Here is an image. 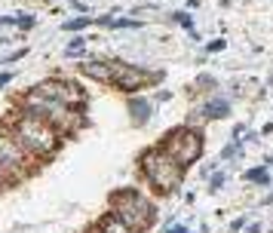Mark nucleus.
Segmentation results:
<instances>
[{"instance_id": "15", "label": "nucleus", "mask_w": 273, "mask_h": 233, "mask_svg": "<svg viewBox=\"0 0 273 233\" xmlns=\"http://www.w3.org/2000/svg\"><path fill=\"white\" fill-rule=\"evenodd\" d=\"M83 46H86V37H74V40H71V43L65 46V55H77V52H80Z\"/></svg>"}, {"instance_id": "10", "label": "nucleus", "mask_w": 273, "mask_h": 233, "mask_svg": "<svg viewBox=\"0 0 273 233\" xmlns=\"http://www.w3.org/2000/svg\"><path fill=\"white\" fill-rule=\"evenodd\" d=\"M126 111H129L132 126H148V123H151V117H154V104H151L144 95H132V98H129V104H126Z\"/></svg>"}, {"instance_id": "24", "label": "nucleus", "mask_w": 273, "mask_h": 233, "mask_svg": "<svg viewBox=\"0 0 273 233\" xmlns=\"http://www.w3.org/2000/svg\"><path fill=\"white\" fill-rule=\"evenodd\" d=\"M6 83H12V74H9V71H3V74H0V89H3Z\"/></svg>"}, {"instance_id": "12", "label": "nucleus", "mask_w": 273, "mask_h": 233, "mask_svg": "<svg viewBox=\"0 0 273 233\" xmlns=\"http://www.w3.org/2000/svg\"><path fill=\"white\" fill-rule=\"evenodd\" d=\"M95 233H132V230H129V227L114 215V212H108V215L95 224Z\"/></svg>"}, {"instance_id": "14", "label": "nucleus", "mask_w": 273, "mask_h": 233, "mask_svg": "<svg viewBox=\"0 0 273 233\" xmlns=\"http://www.w3.org/2000/svg\"><path fill=\"white\" fill-rule=\"evenodd\" d=\"M89 22H92L89 15H77V18H68V22H65L61 28H65V31H74V34H77V31H83V28H89Z\"/></svg>"}, {"instance_id": "5", "label": "nucleus", "mask_w": 273, "mask_h": 233, "mask_svg": "<svg viewBox=\"0 0 273 233\" xmlns=\"http://www.w3.org/2000/svg\"><path fill=\"white\" fill-rule=\"evenodd\" d=\"M37 157H31L22 141L12 135V129L0 126V184L3 181H22L31 169H34Z\"/></svg>"}, {"instance_id": "6", "label": "nucleus", "mask_w": 273, "mask_h": 233, "mask_svg": "<svg viewBox=\"0 0 273 233\" xmlns=\"http://www.w3.org/2000/svg\"><path fill=\"white\" fill-rule=\"evenodd\" d=\"M203 132L200 129H194V126H178V129H172L163 141H160V147L181 166V169H187V166H194L200 157H203Z\"/></svg>"}, {"instance_id": "7", "label": "nucleus", "mask_w": 273, "mask_h": 233, "mask_svg": "<svg viewBox=\"0 0 273 233\" xmlns=\"http://www.w3.org/2000/svg\"><path fill=\"white\" fill-rule=\"evenodd\" d=\"M34 89H37L40 95L52 98V101H61V104H68V108H77L80 114L86 111V95H83V89H80L74 80H65V77H46V80H40Z\"/></svg>"}, {"instance_id": "27", "label": "nucleus", "mask_w": 273, "mask_h": 233, "mask_svg": "<svg viewBox=\"0 0 273 233\" xmlns=\"http://www.w3.org/2000/svg\"><path fill=\"white\" fill-rule=\"evenodd\" d=\"M249 233H261V224H249Z\"/></svg>"}, {"instance_id": "17", "label": "nucleus", "mask_w": 273, "mask_h": 233, "mask_svg": "<svg viewBox=\"0 0 273 233\" xmlns=\"http://www.w3.org/2000/svg\"><path fill=\"white\" fill-rule=\"evenodd\" d=\"M15 28L18 31H31L34 28V15H15Z\"/></svg>"}, {"instance_id": "22", "label": "nucleus", "mask_w": 273, "mask_h": 233, "mask_svg": "<svg viewBox=\"0 0 273 233\" xmlns=\"http://www.w3.org/2000/svg\"><path fill=\"white\" fill-rule=\"evenodd\" d=\"M206 49H209V52H221V49H224V40H212Z\"/></svg>"}, {"instance_id": "29", "label": "nucleus", "mask_w": 273, "mask_h": 233, "mask_svg": "<svg viewBox=\"0 0 273 233\" xmlns=\"http://www.w3.org/2000/svg\"><path fill=\"white\" fill-rule=\"evenodd\" d=\"M267 166H273V157H270V160H267Z\"/></svg>"}, {"instance_id": "13", "label": "nucleus", "mask_w": 273, "mask_h": 233, "mask_svg": "<svg viewBox=\"0 0 273 233\" xmlns=\"http://www.w3.org/2000/svg\"><path fill=\"white\" fill-rule=\"evenodd\" d=\"M246 181L267 187V184H270V169H267V166H255V169H249V172H246Z\"/></svg>"}, {"instance_id": "2", "label": "nucleus", "mask_w": 273, "mask_h": 233, "mask_svg": "<svg viewBox=\"0 0 273 233\" xmlns=\"http://www.w3.org/2000/svg\"><path fill=\"white\" fill-rule=\"evenodd\" d=\"M18 111L46 120V123L55 126L61 135H74V132H80V129L86 126V114H80L77 108H68V104H61V101H52V98L40 95L34 86L18 98Z\"/></svg>"}, {"instance_id": "28", "label": "nucleus", "mask_w": 273, "mask_h": 233, "mask_svg": "<svg viewBox=\"0 0 273 233\" xmlns=\"http://www.w3.org/2000/svg\"><path fill=\"white\" fill-rule=\"evenodd\" d=\"M264 206H273V194H267V200H264Z\"/></svg>"}, {"instance_id": "16", "label": "nucleus", "mask_w": 273, "mask_h": 233, "mask_svg": "<svg viewBox=\"0 0 273 233\" xmlns=\"http://www.w3.org/2000/svg\"><path fill=\"white\" fill-rule=\"evenodd\" d=\"M172 18H175L178 25H184L187 31H194V18H191V12H172Z\"/></svg>"}, {"instance_id": "26", "label": "nucleus", "mask_w": 273, "mask_h": 233, "mask_svg": "<svg viewBox=\"0 0 273 233\" xmlns=\"http://www.w3.org/2000/svg\"><path fill=\"white\" fill-rule=\"evenodd\" d=\"M163 233H191L187 227H181V224H175V227H169V230H163Z\"/></svg>"}, {"instance_id": "23", "label": "nucleus", "mask_w": 273, "mask_h": 233, "mask_svg": "<svg viewBox=\"0 0 273 233\" xmlns=\"http://www.w3.org/2000/svg\"><path fill=\"white\" fill-rule=\"evenodd\" d=\"M28 55V49H15L12 55H6V61H18V58H25Z\"/></svg>"}, {"instance_id": "3", "label": "nucleus", "mask_w": 273, "mask_h": 233, "mask_svg": "<svg viewBox=\"0 0 273 233\" xmlns=\"http://www.w3.org/2000/svg\"><path fill=\"white\" fill-rule=\"evenodd\" d=\"M138 169H141L144 181H148L157 194H163V197L175 194L178 184H181V178H184V169H181L160 144H157V147H148V151L138 157Z\"/></svg>"}, {"instance_id": "25", "label": "nucleus", "mask_w": 273, "mask_h": 233, "mask_svg": "<svg viewBox=\"0 0 273 233\" xmlns=\"http://www.w3.org/2000/svg\"><path fill=\"white\" fill-rule=\"evenodd\" d=\"M243 227H246V221H243V218H237V221L230 224V230H234V233H237V230H243Z\"/></svg>"}, {"instance_id": "1", "label": "nucleus", "mask_w": 273, "mask_h": 233, "mask_svg": "<svg viewBox=\"0 0 273 233\" xmlns=\"http://www.w3.org/2000/svg\"><path fill=\"white\" fill-rule=\"evenodd\" d=\"M9 129H12V135L22 141V147H25L31 157H37V160L55 157L58 147H61V138H65L55 126H49L46 120L31 117V114H25V111H18V114L9 120Z\"/></svg>"}, {"instance_id": "4", "label": "nucleus", "mask_w": 273, "mask_h": 233, "mask_svg": "<svg viewBox=\"0 0 273 233\" xmlns=\"http://www.w3.org/2000/svg\"><path fill=\"white\" fill-rule=\"evenodd\" d=\"M111 212L129 227L132 233H148L157 221V209L148 197H141L135 187H120L111 194Z\"/></svg>"}, {"instance_id": "19", "label": "nucleus", "mask_w": 273, "mask_h": 233, "mask_svg": "<svg viewBox=\"0 0 273 233\" xmlns=\"http://www.w3.org/2000/svg\"><path fill=\"white\" fill-rule=\"evenodd\" d=\"M212 86H215V77H209V74L197 77V89H212Z\"/></svg>"}, {"instance_id": "8", "label": "nucleus", "mask_w": 273, "mask_h": 233, "mask_svg": "<svg viewBox=\"0 0 273 233\" xmlns=\"http://www.w3.org/2000/svg\"><path fill=\"white\" fill-rule=\"evenodd\" d=\"M111 71H114V86L120 92H141L144 86H151L157 80V74L138 68V65H129V61H111Z\"/></svg>"}, {"instance_id": "18", "label": "nucleus", "mask_w": 273, "mask_h": 233, "mask_svg": "<svg viewBox=\"0 0 273 233\" xmlns=\"http://www.w3.org/2000/svg\"><path fill=\"white\" fill-rule=\"evenodd\" d=\"M240 154H243V144H240V141H237V144H227V147L221 151V157H224V160H230V157H240Z\"/></svg>"}, {"instance_id": "30", "label": "nucleus", "mask_w": 273, "mask_h": 233, "mask_svg": "<svg viewBox=\"0 0 273 233\" xmlns=\"http://www.w3.org/2000/svg\"><path fill=\"white\" fill-rule=\"evenodd\" d=\"M92 233H95V230H92Z\"/></svg>"}, {"instance_id": "9", "label": "nucleus", "mask_w": 273, "mask_h": 233, "mask_svg": "<svg viewBox=\"0 0 273 233\" xmlns=\"http://www.w3.org/2000/svg\"><path fill=\"white\" fill-rule=\"evenodd\" d=\"M77 71H80L83 77L95 80V83H104V86H111V80H114L111 61H101V58H86V61H80V65H77Z\"/></svg>"}, {"instance_id": "11", "label": "nucleus", "mask_w": 273, "mask_h": 233, "mask_svg": "<svg viewBox=\"0 0 273 233\" xmlns=\"http://www.w3.org/2000/svg\"><path fill=\"white\" fill-rule=\"evenodd\" d=\"M203 114H206V120H224L230 114V101L227 98H209L203 104Z\"/></svg>"}, {"instance_id": "21", "label": "nucleus", "mask_w": 273, "mask_h": 233, "mask_svg": "<svg viewBox=\"0 0 273 233\" xmlns=\"http://www.w3.org/2000/svg\"><path fill=\"white\" fill-rule=\"evenodd\" d=\"M209 181H212V184H209V190H221V184H224V172H215Z\"/></svg>"}, {"instance_id": "20", "label": "nucleus", "mask_w": 273, "mask_h": 233, "mask_svg": "<svg viewBox=\"0 0 273 233\" xmlns=\"http://www.w3.org/2000/svg\"><path fill=\"white\" fill-rule=\"evenodd\" d=\"M203 123H206V114H203V108H200L197 114H191V123H187V126H194V129H197V126H203Z\"/></svg>"}]
</instances>
